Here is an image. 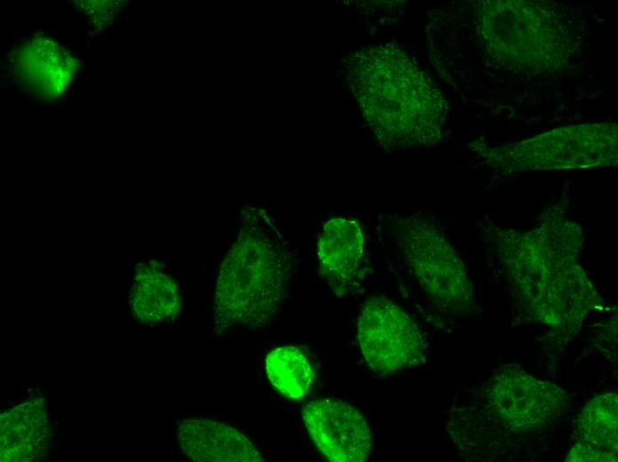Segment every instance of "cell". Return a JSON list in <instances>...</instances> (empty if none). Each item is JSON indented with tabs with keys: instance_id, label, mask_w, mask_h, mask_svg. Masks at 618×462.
<instances>
[{
	"instance_id": "1",
	"label": "cell",
	"mask_w": 618,
	"mask_h": 462,
	"mask_svg": "<svg viewBox=\"0 0 618 462\" xmlns=\"http://www.w3.org/2000/svg\"><path fill=\"white\" fill-rule=\"evenodd\" d=\"M488 259L522 315L566 338L574 337L598 301L579 262L580 226L559 207L530 229H513L486 218L479 224Z\"/></svg>"
},
{
	"instance_id": "2",
	"label": "cell",
	"mask_w": 618,
	"mask_h": 462,
	"mask_svg": "<svg viewBox=\"0 0 618 462\" xmlns=\"http://www.w3.org/2000/svg\"><path fill=\"white\" fill-rule=\"evenodd\" d=\"M348 81L367 124L384 147H425L442 139L443 94L399 46L377 44L353 53Z\"/></svg>"
},
{
	"instance_id": "3",
	"label": "cell",
	"mask_w": 618,
	"mask_h": 462,
	"mask_svg": "<svg viewBox=\"0 0 618 462\" xmlns=\"http://www.w3.org/2000/svg\"><path fill=\"white\" fill-rule=\"evenodd\" d=\"M472 20L476 39L494 66L535 79L570 68L586 32L577 13L554 1H476Z\"/></svg>"
},
{
	"instance_id": "4",
	"label": "cell",
	"mask_w": 618,
	"mask_h": 462,
	"mask_svg": "<svg viewBox=\"0 0 618 462\" xmlns=\"http://www.w3.org/2000/svg\"><path fill=\"white\" fill-rule=\"evenodd\" d=\"M236 236L219 266L213 297V336L234 328L258 329L281 310L292 259L272 218L242 209Z\"/></svg>"
},
{
	"instance_id": "5",
	"label": "cell",
	"mask_w": 618,
	"mask_h": 462,
	"mask_svg": "<svg viewBox=\"0 0 618 462\" xmlns=\"http://www.w3.org/2000/svg\"><path fill=\"white\" fill-rule=\"evenodd\" d=\"M567 393L519 365L507 364L452 408L449 434L487 423L501 436H521L549 427L566 410Z\"/></svg>"
},
{
	"instance_id": "6",
	"label": "cell",
	"mask_w": 618,
	"mask_h": 462,
	"mask_svg": "<svg viewBox=\"0 0 618 462\" xmlns=\"http://www.w3.org/2000/svg\"><path fill=\"white\" fill-rule=\"evenodd\" d=\"M389 226L399 254L440 310L462 315L477 311L465 267L434 217H393Z\"/></svg>"
},
{
	"instance_id": "7",
	"label": "cell",
	"mask_w": 618,
	"mask_h": 462,
	"mask_svg": "<svg viewBox=\"0 0 618 462\" xmlns=\"http://www.w3.org/2000/svg\"><path fill=\"white\" fill-rule=\"evenodd\" d=\"M490 167L506 172L617 165L616 123L568 125L498 147L473 145Z\"/></svg>"
},
{
	"instance_id": "8",
	"label": "cell",
	"mask_w": 618,
	"mask_h": 462,
	"mask_svg": "<svg viewBox=\"0 0 618 462\" xmlns=\"http://www.w3.org/2000/svg\"><path fill=\"white\" fill-rule=\"evenodd\" d=\"M357 338L367 365L382 376L425 363L424 341L415 321L384 297L362 306Z\"/></svg>"
},
{
	"instance_id": "9",
	"label": "cell",
	"mask_w": 618,
	"mask_h": 462,
	"mask_svg": "<svg viewBox=\"0 0 618 462\" xmlns=\"http://www.w3.org/2000/svg\"><path fill=\"white\" fill-rule=\"evenodd\" d=\"M307 432L332 462H362L372 450V434L362 414L336 398L314 399L302 407Z\"/></svg>"
},
{
	"instance_id": "10",
	"label": "cell",
	"mask_w": 618,
	"mask_h": 462,
	"mask_svg": "<svg viewBox=\"0 0 618 462\" xmlns=\"http://www.w3.org/2000/svg\"><path fill=\"white\" fill-rule=\"evenodd\" d=\"M9 65L16 87L41 101L60 98L71 86L80 67L78 60L46 36L14 45Z\"/></svg>"
},
{
	"instance_id": "11",
	"label": "cell",
	"mask_w": 618,
	"mask_h": 462,
	"mask_svg": "<svg viewBox=\"0 0 618 462\" xmlns=\"http://www.w3.org/2000/svg\"><path fill=\"white\" fill-rule=\"evenodd\" d=\"M321 276L337 296L356 285L364 262V236L357 221L333 218L323 226L317 241Z\"/></svg>"
},
{
	"instance_id": "12",
	"label": "cell",
	"mask_w": 618,
	"mask_h": 462,
	"mask_svg": "<svg viewBox=\"0 0 618 462\" xmlns=\"http://www.w3.org/2000/svg\"><path fill=\"white\" fill-rule=\"evenodd\" d=\"M183 453L196 462H263L254 443L236 427L210 418H187L178 428Z\"/></svg>"
},
{
	"instance_id": "13",
	"label": "cell",
	"mask_w": 618,
	"mask_h": 462,
	"mask_svg": "<svg viewBox=\"0 0 618 462\" xmlns=\"http://www.w3.org/2000/svg\"><path fill=\"white\" fill-rule=\"evenodd\" d=\"M618 397L614 393L590 399L578 415L573 445L566 461H617Z\"/></svg>"
},
{
	"instance_id": "14",
	"label": "cell",
	"mask_w": 618,
	"mask_h": 462,
	"mask_svg": "<svg viewBox=\"0 0 618 462\" xmlns=\"http://www.w3.org/2000/svg\"><path fill=\"white\" fill-rule=\"evenodd\" d=\"M52 439L42 402L27 400L1 416L2 461H31L48 450Z\"/></svg>"
},
{
	"instance_id": "15",
	"label": "cell",
	"mask_w": 618,
	"mask_h": 462,
	"mask_svg": "<svg viewBox=\"0 0 618 462\" xmlns=\"http://www.w3.org/2000/svg\"><path fill=\"white\" fill-rule=\"evenodd\" d=\"M130 303L134 316L144 323H159L176 316L181 309L178 285L162 263L154 260L138 266Z\"/></svg>"
},
{
	"instance_id": "16",
	"label": "cell",
	"mask_w": 618,
	"mask_h": 462,
	"mask_svg": "<svg viewBox=\"0 0 618 462\" xmlns=\"http://www.w3.org/2000/svg\"><path fill=\"white\" fill-rule=\"evenodd\" d=\"M265 372L273 386L291 400H302L309 392L313 371L307 358L296 346L277 347L265 360Z\"/></svg>"
},
{
	"instance_id": "17",
	"label": "cell",
	"mask_w": 618,
	"mask_h": 462,
	"mask_svg": "<svg viewBox=\"0 0 618 462\" xmlns=\"http://www.w3.org/2000/svg\"><path fill=\"white\" fill-rule=\"evenodd\" d=\"M74 4L81 14L97 29H102L111 24L124 5L123 1L114 0H79Z\"/></svg>"
}]
</instances>
